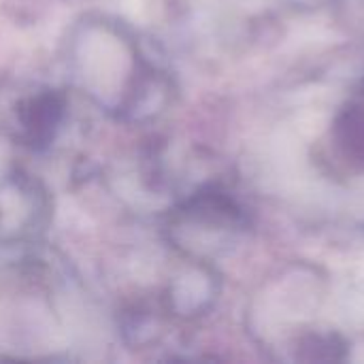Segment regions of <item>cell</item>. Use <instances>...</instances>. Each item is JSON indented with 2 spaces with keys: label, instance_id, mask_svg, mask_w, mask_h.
Listing matches in <instances>:
<instances>
[{
  "label": "cell",
  "instance_id": "1",
  "mask_svg": "<svg viewBox=\"0 0 364 364\" xmlns=\"http://www.w3.org/2000/svg\"><path fill=\"white\" fill-rule=\"evenodd\" d=\"M66 119V98L49 87L0 85V134L30 149L49 147Z\"/></svg>",
  "mask_w": 364,
  "mask_h": 364
},
{
  "label": "cell",
  "instance_id": "2",
  "mask_svg": "<svg viewBox=\"0 0 364 364\" xmlns=\"http://www.w3.org/2000/svg\"><path fill=\"white\" fill-rule=\"evenodd\" d=\"M337 139L348 156L364 162V109L350 107L337 122Z\"/></svg>",
  "mask_w": 364,
  "mask_h": 364
}]
</instances>
